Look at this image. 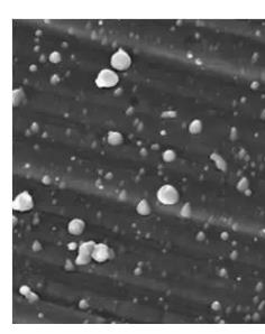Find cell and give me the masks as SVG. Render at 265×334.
Wrapping results in <instances>:
<instances>
[{"instance_id": "obj_1", "label": "cell", "mask_w": 265, "mask_h": 334, "mask_svg": "<svg viewBox=\"0 0 265 334\" xmlns=\"http://www.w3.org/2000/svg\"><path fill=\"white\" fill-rule=\"evenodd\" d=\"M118 82L117 74H115L113 71L110 70H104L99 73L97 77L96 83L100 88H110V86L116 85Z\"/></svg>"}, {"instance_id": "obj_2", "label": "cell", "mask_w": 265, "mask_h": 334, "mask_svg": "<svg viewBox=\"0 0 265 334\" xmlns=\"http://www.w3.org/2000/svg\"><path fill=\"white\" fill-rule=\"evenodd\" d=\"M112 65L117 70H126L130 66V57L124 51L119 50L114 54L112 58Z\"/></svg>"}, {"instance_id": "obj_3", "label": "cell", "mask_w": 265, "mask_h": 334, "mask_svg": "<svg viewBox=\"0 0 265 334\" xmlns=\"http://www.w3.org/2000/svg\"><path fill=\"white\" fill-rule=\"evenodd\" d=\"M159 198L163 203H175L177 201V193L176 190L171 186H164L163 188H161Z\"/></svg>"}]
</instances>
